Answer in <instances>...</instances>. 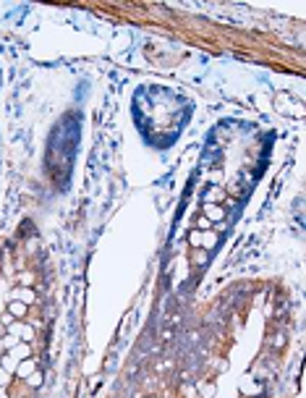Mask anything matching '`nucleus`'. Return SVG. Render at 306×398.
<instances>
[{
    "label": "nucleus",
    "mask_w": 306,
    "mask_h": 398,
    "mask_svg": "<svg viewBox=\"0 0 306 398\" xmlns=\"http://www.w3.org/2000/svg\"><path fill=\"white\" fill-rule=\"evenodd\" d=\"M11 377H13L11 372H5V370H0V388H8V385H11Z\"/></svg>",
    "instance_id": "16"
},
{
    "label": "nucleus",
    "mask_w": 306,
    "mask_h": 398,
    "mask_svg": "<svg viewBox=\"0 0 306 398\" xmlns=\"http://www.w3.org/2000/svg\"><path fill=\"white\" fill-rule=\"evenodd\" d=\"M8 356L11 359H16V362H24V359H32V343H24V341H18L11 351H8Z\"/></svg>",
    "instance_id": "1"
},
{
    "label": "nucleus",
    "mask_w": 306,
    "mask_h": 398,
    "mask_svg": "<svg viewBox=\"0 0 306 398\" xmlns=\"http://www.w3.org/2000/svg\"><path fill=\"white\" fill-rule=\"evenodd\" d=\"M204 218H207V220L212 223V226H215V223H222V218H225V207L204 202Z\"/></svg>",
    "instance_id": "2"
},
{
    "label": "nucleus",
    "mask_w": 306,
    "mask_h": 398,
    "mask_svg": "<svg viewBox=\"0 0 306 398\" xmlns=\"http://www.w3.org/2000/svg\"><path fill=\"white\" fill-rule=\"evenodd\" d=\"M16 367H18V362H16V359H11L8 354H3V356H0V370H5V372L16 375Z\"/></svg>",
    "instance_id": "10"
},
{
    "label": "nucleus",
    "mask_w": 306,
    "mask_h": 398,
    "mask_svg": "<svg viewBox=\"0 0 306 398\" xmlns=\"http://www.w3.org/2000/svg\"><path fill=\"white\" fill-rule=\"evenodd\" d=\"M186 241H189V247L202 249V247H204V231H197V228H194L189 236H186Z\"/></svg>",
    "instance_id": "8"
},
{
    "label": "nucleus",
    "mask_w": 306,
    "mask_h": 398,
    "mask_svg": "<svg viewBox=\"0 0 306 398\" xmlns=\"http://www.w3.org/2000/svg\"><path fill=\"white\" fill-rule=\"evenodd\" d=\"M220 199H225V191H222L220 186H212L207 191V197H204V202H209V205H217Z\"/></svg>",
    "instance_id": "9"
},
{
    "label": "nucleus",
    "mask_w": 306,
    "mask_h": 398,
    "mask_svg": "<svg viewBox=\"0 0 306 398\" xmlns=\"http://www.w3.org/2000/svg\"><path fill=\"white\" fill-rule=\"evenodd\" d=\"M11 299L26 304V307H32V304L37 301V293H34V288H16V293L11 296Z\"/></svg>",
    "instance_id": "3"
},
{
    "label": "nucleus",
    "mask_w": 306,
    "mask_h": 398,
    "mask_svg": "<svg viewBox=\"0 0 306 398\" xmlns=\"http://www.w3.org/2000/svg\"><path fill=\"white\" fill-rule=\"evenodd\" d=\"M13 320H16V317H13L11 312H3V314H0V325H3V328H8V325H11Z\"/></svg>",
    "instance_id": "18"
},
{
    "label": "nucleus",
    "mask_w": 306,
    "mask_h": 398,
    "mask_svg": "<svg viewBox=\"0 0 306 398\" xmlns=\"http://www.w3.org/2000/svg\"><path fill=\"white\" fill-rule=\"evenodd\" d=\"M0 398H8V393H5V388H0Z\"/></svg>",
    "instance_id": "20"
},
{
    "label": "nucleus",
    "mask_w": 306,
    "mask_h": 398,
    "mask_svg": "<svg viewBox=\"0 0 306 398\" xmlns=\"http://www.w3.org/2000/svg\"><path fill=\"white\" fill-rule=\"evenodd\" d=\"M296 398H301V396H296Z\"/></svg>",
    "instance_id": "22"
},
{
    "label": "nucleus",
    "mask_w": 306,
    "mask_h": 398,
    "mask_svg": "<svg viewBox=\"0 0 306 398\" xmlns=\"http://www.w3.org/2000/svg\"><path fill=\"white\" fill-rule=\"evenodd\" d=\"M34 278H37V275H34L32 270H24L21 275H18V283H21V288H32V285H34Z\"/></svg>",
    "instance_id": "12"
},
{
    "label": "nucleus",
    "mask_w": 306,
    "mask_h": 398,
    "mask_svg": "<svg viewBox=\"0 0 306 398\" xmlns=\"http://www.w3.org/2000/svg\"><path fill=\"white\" fill-rule=\"evenodd\" d=\"M191 262H194V265H204V262H207V252H204V249H194Z\"/></svg>",
    "instance_id": "14"
},
{
    "label": "nucleus",
    "mask_w": 306,
    "mask_h": 398,
    "mask_svg": "<svg viewBox=\"0 0 306 398\" xmlns=\"http://www.w3.org/2000/svg\"><path fill=\"white\" fill-rule=\"evenodd\" d=\"M3 354H8V349H5V343H3V338H0V356Z\"/></svg>",
    "instance_id": "19"
},
{
    "label": "nucleus",
    "mask_w": 306,
    "mask_h": 398,
    "mask_svg": "<svg viewBox=\"0 0 306 398\" xmlns=\"http://www.w3.org/2000/svg\"><path fill=\"white\" fill-rule=\"evenodd\" d=\"M42 380H45V375L39 372V370H34L32 375L26 377V385H29V388H39V385H42Z\"/></svg>",
    "instance_id": "13"
},
{
    "label": "nucleus",
    "mask_w": 306,
    "mask_h": 398,
    "mask_svg": "<svg viewBox=\"0 0 306 398\" xmlns=\"http://www.w3.org/2000/svg\"><path fill=\"white\" fill-rule=\"evenodd\" d=\"M18 341H24V343H32L34 341V328L29 322H24L21 325V333H18Z\"/></svg>",
    "instance_id": "11"
},
{
    "label": "nucleus",
    "mask_w": 306,
    "mask_h": 398,
    "mask_svg": "<svg viewBox=\"0 0 306 398\" xmlns=\"http://www.w3.org/2000/svg\"><path fill=\"white\" fill-rule=\"evenodd\" d=\"M34 370H37V362L34 359H24V362H18V367H16V377H18V380H26Z\"/></svg>",
    "instance_id": "5"
},
{
    "label": "nucleus",
    "mask_w": 306,
    "mask_h": 398,
    "mask_svg": "<svg viewBox=\"0 0 306 398\" xmlns=\"http://www.w3.org/2000/svg\"><path fill=\"white\" fill-rule=\"evenodd\" d=\"M3 343H5V349H8V351H11V349H13V346L18 343V338H16V335H8V333H5V335H3Z\"/></svg>",
    "instance_id": "17"
},
{
    "label": "nucleus",
    "mask_w": 306,
    "mask_h": 398,
    "mask_svg": "<svg viewBox=\"0 0 306 398\" xmlns=\"http://www.w3.org/2000/svg\"><path fill=\"white\" fill-rule=\"evenodd\" d=\"M147 398H157V396H147Z\"/></svg>",
    "instance_id": "21"
},
{
    "label": "nucleus",
    "mask_w": 306,
    "mask_h": 398,
    "mask_svg": "<svg viewBox=\"0 0 306 398\" xmlns=\"http://www.w3.org/2000/svg\"><path fill=\"white\" fill-rule=\"evenodd\" d=\"M197 393H199L202 398H215L217 385L212 383V380H199V383H197Z\"/></svg>",
    "instance_id": "6"
},
{
    "label": "nucleus",
    "mask_w": 306,
    "mask_h": 398,
    "mask_svg": "<svg viewBox=\"0 0 306 398\" xmlns=\"http://www.w3.org/2000/svg\"><path fill=\"white\" fill-rule=\"evenodd\" d=\"M241 393H246V396H257V393H262V385H259V383H254V377H243V380H241Z\"/></svg>",
    "instance_id": "7"
},
{
    "label": "nucleus",
    "mask_w": 306,
    "mask_h": 398,
    "mask_svg": "<svg viewBox=\"0 0 306 398\" xmlns=\"http://www.w3.org/2000/svg\"><path fill=\"white\" fill-rule=\"evenodd\" d=\"M5 312H11L16 320H26L29 307H26V304H21V301H16V299H11V301H8V307H5Z\"/></svg>",
    "instance_id": "4"
},
{
    "label": "nucleus",
    "mask_w": 306,
    "mask_h": 398,
    "mask_svg": "<svg viewBox=\"0 0 306 398\" xmlns=\"http://www.w3.org/2000/svg\"><path fill=\"white\" fill-rule=\"evenodd\" d=\"M209 228H212V223L204 218V215H199V218H197V231H209Z\"/></svg>",
    "instance_id": "15"
}]
</instances>
